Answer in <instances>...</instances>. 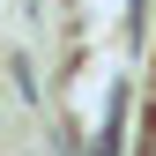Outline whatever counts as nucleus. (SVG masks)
<instances>
[{"label":"nucleus","instance_id":"nucleus-1","mask_svg":"<svg viewBox=\"0 0 156 156\" xmlns=\"http://www.w3.org/2000/svg\"><path fill=\"white\" fill-rule=\"evenodd\" d=\"M141 156H156V119H149V149H141Z\"/></svg>","mask_w":156,"mask_h":156}]
</instances>
